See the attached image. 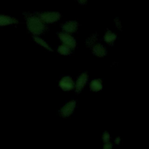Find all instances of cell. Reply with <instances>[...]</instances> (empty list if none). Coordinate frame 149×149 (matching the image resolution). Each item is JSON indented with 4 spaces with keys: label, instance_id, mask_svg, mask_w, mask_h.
Masks as SVG:
<instances>
[{
    "label": "cell",
    "instance_id": "obj_1",
    "mask_svg": "<svg viewBox=\"0 0 149 149\" xmlns=\"http://www.w3.org/2000/svg\"><path fill=\"white\" fill-rule=\"evenodd\" d=\"M27 26L29 30L34 34H40L45 29L42 20L36 16H30L27 19Z\"/></svg>",
    "mask_w": 149,
    "mask_h": 149
},
{
    "label": "cell",
    "instance_id": "obj_2",
    "mask_svg": "<svg viewBox=\"0 0 149 149\" xmlns=\"http://www.w3.org/2000/svg\"><path fill=\"white\" fill-rule=\"evenodd\" d=\"M61 15L58 12H45L40 15V19L42 22L51 23L56 22L59 19Z\"/></svg>",
    "mask_w": 149,
    "mask_h": 149
},
{
    "label": "cell",
    "instance_id": "obj_3",
    "mask_svg": "<svg viewBox=\"0 0 149 149\" xmlns=\"http://www.w3.org/2000/svg\"><path fill=\"white\" fill-rule=\"evenodd\" d=\"M59 37L61 40L63 42L64 45L69 47L70 48H74L76 45V41L73 37L68 33H61L59 34Z\"/></svg>",
    "mask_w": 149,
    "mask_h": 149
},
{
    "label": "cell",
    "instance_id": "obj_4",
    "mask_svg": "<svg viewBox=\"0 0 149 149\" xmlns=\"http://www.w3.org/2000/svg\"><path fill=\"white\" fill-rule=\"evenodd\" d=\"M76 107V102L74 101H71L64 105L61 109V114L62 116H69L74 111Z\"/></svg>",
    "mask_w": 149,
    "mask_h": 149
},
{
    "label": "cell",
    "instance_id": "obj_5",
    "mask_svg": "<svg viewBox=\"0 0 149 149\" xmlns=\"http://www.w3.org/2000/svg\"><path fill=\"white\" fill-rule=\"evenodd\" d=\"M60 87L65 91H69L73 88L74 83L72 79L69 76H66L62 78L59 81Z\"/></svg>",
    "mask_w": 149,
    "mask_h": 149
},
{
    "label": "cell",
    "instance_id": "obj_6",
    "mask_svg": "<svg viewBox=\"0 0 149 149\" xmlns=\"http://www.w3.org/2000/svg\"><path fill=\"white\" fill-rule=\"evenodd\" d=\"M17 23L18 20L15 17L5 15H0V26H5Z\"/></svg>",
    "mask_w": 149,
    "mask_h": 149
},
{
    "label": "cell",
    "instance_id": "obj_7",
    "mask_svg": "<svg viewBox=\"0 0 149 149\" xmlns=\"http://www.w3.org/2000/svg\"><path fill=\"white\" fill-rule=\"evenodd\" d=\"M87 74L85 73H82L77 79L75 84V88L76 92H80L87 81Z\"/></svg>",
    "mask_w": 149,
    "mask_h": 149
},
{
    "label": "cell",
    "instance_id": "obj_8",
    "mask_svg": "<svg viewBox=\"0 0 149 149\" xmlns=\"http://www.w3.org/2000/svg\"><path fill=\"white\" fill-rule=\"evenodd\" d=\"M77 27L78 24L76 22L69 21L62 26V29L65 32H66V33H73L77 29Z\"/></svg>",
    "mask_w": 149,
    "mask_h": 149
},
{
    "label": "cell",
    "instance_id": "obj_9",
    "mask_svg": "<svg viewBox=\"0 0 149 149\" xmlns=\"http://www.w3.org/2000/svg\"><path fill=\"white\" fill-rule=\"evenodd\" d=\"M93 51L94 55L99 57L103 56L107 54V51L105 48L100 44L95 45L93 48Z\"/></svg>",
    "mask_w": 149,
    "mask_h": 149
},
{
    "label": "cell",
    "instance_id": "obj_10",
    "mask_svg": "<svg viewBox=\"0 0 149 149\" xmlns=\"http://www.w3.org/2000/svg\"><path fill=\"white\" fill-rule=\"evenodd\" d=\"M90 89L94 91H98L102 88V84L101 80L95 79L93 80L90 83Z\"/></svg>",
    "mask_w": 149,
    "mask_h": 149
},
{
    "label": "cell",
    "instance_id": "obj_11",
    "mask_svg": "<svg viewBox=\"0 0 149 149\" xmlns=\"http://www.w3.org/2000/svg\"><path fill=\"white\" fill-rule=\"evenodd\" d=\"M116 39V35L110 31H107L104 36V40L107 43H109V44L112 43L115 41Z\"/></svg>",
    "mask_w": 149,
    "mask_h": 149
},
{
    "label": "cell",
    "instance_id": "obj_12",
    "mask_svg": "<svg viewBox=\"0 0 149 149\" xmlns=\"http://www.w3.org/2000/svg\"><path fill=\"white\" fill-rule=\"evenodd\" d=\"M34 41H35V42L36 43L38 44L41 46L44 47L45 48H46L47 49L49 50V51H52V49H51V48L47 44V42L45 41H44L41 38H40L38 37H37V36H34Z\"/></svg>",
    "mask_w": 149,
    "mask_h": 149
},
{
    "label": "cell",
    "instance_id": "obj_13",
    "mask_svg": "<svg viewBox=\"0 0 149 149\" xmlns=\"http://www.w3.org/2000/svg\"><path fill=\"white\" fill-rule=\"evenodd\" d=\"M58 52L62 55H69L71 52L70 48L64 44L59 47Z\"/></svg>",
    "mask_w": 149,
    "mask_h": 149
},
{
    "label": "cell",
    "instance_id": "obj_14",
    "mask_svg": "<svg viewBox=\"0 0 149 149\" xmlns=\"http://www.w3.org/2000/svg\"><path fill=\"white\" fill-rule=\"evenodd\" d=\"M97 34H93V36H91V37H90L87 40H86V45L88 47H91L93 45H94V44L95 42V41H97Z\"/></svg>",
    "mask_w": 149,
    "mask_h": 149
},
{
    "label": "cell",
    "instance_id": "obj_15",
    "mask_svg": "<svg viewBox=\"0 0 149 149\" xmlns=\"http://www.w3.org/2000/svg\"><path fill=\"white\" fill-rule=\"evenodd\" d=\"M109 139H110V136H109V134H108V133L105 132L102 134V140L105 143H108L109 141Z\"/></svg>",
    "mask_w": 149,
    "mask_h": 149
},
{
    "label": "cell",
    "instance_id": "obj_16",
    "mask_svg": "<svg viewBox=\"0 0 149 149\" xmlns=\"http://www.w3.org/2000/svg\"><path fill=\"white\" fill-rule=\"evenodd\" d=\"M115 23L116 27L118 29H121L122 28V24H121V22H120V20H119L118 19H115Z\"/></svg>",
    "mask_w": 149,
    "mask_h": 149
},
{
    "label": "cell",
    "instance_id": "obj_17",
    "mask_svg": "<svg viewBox=\"0 0 149 149\" xmlns=\"http://www.w3.org/2000/svg\"><path fill=\"white\" fill-rule=\"evenodd\" d=\"M112 144L108 142L105 144V145L104 146L103 149H112Z\"/></svg>",
    "mask_w": 149,
    "mask_h": 149
},
{
    "label": "cell",
    "instance_id": "obj_18",
    "mask_svg": "<svg viewBox=\"0 0 149 149\" xmlns=\"http://www.w3.org/2000/svg\"><path fill=\"white\" fill-rule=\"evenodd\" d=\"M78 2L81 5H84L87 2V0H78Z\"/></svg>",
    "mask_w": 149,
    "mask_h": 149
},
{
    "label": "cell",
    "instance_id": "obj_19",
    "mask_svg": "<svg viewBox=\"0 0 149 149\" xmlns=\"http://www.w3.org/2000/svg\"><path fill=\"white\" fill-rule=\"evenodd\" d=\"M115 143H116V144H119V142H120V139L119 138H117V139H116V140H115Z\"/></svg>",
    "mask_w": 149,
    "mask_h": 149
}]
</instances>
